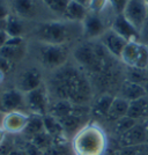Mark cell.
I'll list each match as a JSON object with an SVG mask.
<instances>
[{"mask_svg": "<svg viewBox=\"0 0 148 155\" xmlns=\"http://www.w3.org/2000/svg\"><path fill=\"white\" fill-rule=\"evenodd\" d=\"M136 123V120L133 119V118H131L129 116H125L120 118L119 120H117L116 122V126H115V130H116V132L120 136L123 133H125V132H127L129 130H131L133 126H134Z\"/></svg>", "mask_w": 148, "mask_h": 155, "instance_id": "f546056e", "label": "cell"}, {"mask_svg": "<svg viewBox=\"0 0 148 155\" xmlns=\"http://www.w3.org/2000/svg\"><path fill=\"white\" fill-rule=\"evenodd\" d=\"M29 117L27 114L21 111H11L7 112L1 120V127L5 130L6 133L11 134H19L23 133L29 122Z\"/></svg>", "mask_w": 148, "mask_h": 155, "instance_id": "ba28073f", "label": "cell"}, {"mask_svg": "<svg viewBox=\"0 0 148 155\" xmlns=\"http://www.w3.org/2000/svg\"><path fill=\"white\" fill-rule=\"evenodd\" d=\"M43 124H44V131L46 133H49L53 139L63 136L64 129H63L58 118L48 114V115L43 116Z\"/></svg>", "mask_w": 148, "mask_h": 155, "instance_id": "603a6c76", "label": "cell"}, {"mask_svg": "<svg viewBox=\"0 0 148 155\" xmlns=\"http://www.w3.org/2000/svg\"><path fill=\"white\" fill-rule=\"evenodd\" d=\"M42 84H43L42 75L37 68H29V70L23 71L18 79L19 91L23 94H27L29 91L38 88Z\"/></svg>", "mask_w": 148, "mask_h": 155, "instance_id": "4fadbf2b", "label": "cell"}, {"mask_svg": "<svg viewBox=\"0 0 148 155\" xmlns=\"http://www.w3.org/2000/svg\"><path fill=\"white\" fill-rule=\"evenodd\" d=\"M8 16H9V11H8L6 2L4 0H0V21L5 22Z\"/></svg>", "mask_w": 148, "mask_h": 155, "instance_id": "d590c367", "label": "cell"}, {"mask_svg": "<svg viewBox=\"0 0 148 155\" xmlns=\"http://www.w3.org/2000/svg\"><path fill=\"white\" fill-rule=\"evenodd\" d=\"M68 50L65 44H44L39 50L41 64L48 70H58L67 63Z\"/></svg>", "mask_w": 148, "mask_h": 155, "instance_id": "5b68a950", "label": "cell"}, {"mask_svg": "<svg viewBox=\"0 0 148 155\" xmlns=\"http://www.w3.org/2000/svg\"><path fill=\"white\" fill-rule=\"evenodd\" d=\"M108 2L110 4V6L112 7V9L115 11V13L123 14L125 8L129 4V0H108Z\"/></svg>", "mask_w": 148, "mask_h": 155, "instance_id": "836d02e7", "label": "cell"}, {"mask_svg": "<svg viewBox=\"0 0 148 155\" xmlns=\"http://www.w3.org/2000/svg\"><path fill=\"white\" fill-rule=\"evenodd\" d=\"M44 131V124H43V117L37 115H31L29 117V122L27 124V127L23 133L32 138L34 136Z\"/></svg>", "mask_w": 148, "mask_h": 155, "instance_id": "4316f807", "label": "cell"}, {"mask_svg": "<svg viewBox=\"0 0 148 155\" xmlns=\"http://www.w3.org/2000/svg\"><path fill=\"white\" fill-rule=\"evenodd\" d=\"M129 104L130 102H127L126 100H124L122 97H115L113 102L111 104L109 112L107 115V119L110 122H115L119 120L123 117L127 116V110H129Z\"/></svg>", "mask_w": 148, "mask_h": 155, "instance_id": "d6986e66", "label": "cell"}, {"mask_svg": "<svg viewBox=\"0 0 148 155\" xmlns=\"http://www.w3.org/2000/svg\"><path fill=\"white\" fill-rule=\"evenodd\" d=\"M79 105L77 104H73L70 101H66V100H57L50 107V111L49 114L52 115L53 117L61 119L65 117L70 116L72 114H74L77 110Z\"/></svg>", "mask_w": 148, "mask_h": 155, "instance_id": "e0dca14e", "label": "cell"}, {"mask_svg": "<svg viewBox=\"0 0 148 155\" xmlns=\"http://www.w3.org/2000/svg\"><path fill=\"white\" fill-rule=\"evenodd\" d=\"M9 38H11V37L8 36V34L6 32V30H5L4 28H0V50L6 45Z\"/></svg>", "mask_w": 148, "mask_h": 155, "instance_id": "8d00e7d4", "label": "cell"}, {"mask_svg": "<svg viewBox=\"0 0 148 155\" xmlns=\"http://www.w3.org/2000/svg\"><path fill=\"white\" fill-rule=\"evenodd\" d=\"M108 4H109L108 0H90V5L88 9H90V12H93V13L100 14L103 12Z\"/></svg>", "mask_w": 148, "mask_h": 155, "instance_id": "d6a6232c", "label": "cell"}, {"mask_svg": "<svg viewBox=\"0 0 148 155\" xmlns=\"http://www.w3.org/2000/svg\"><path fill=\"white\" fill-rule=\"evenodd\" d=\"M115 155H148V143L132 147H120Z\"/></svg>", "mask_w": 148, "mask_h": 155, "instance_id": "f1b7e54d", "label": "cell"}, {"mask_svg": "<svg viewBox=\"0 0 148 155\" xmlns=\"http://www.w3.org/2000/svg\"><path fill=\"white\" fill-rule=\"evenodd\" d=\"M146 143H148V134L146 126L142 124H135L131 130L119 136L120 147H132Z\"/></svg>", "mask_w": 148, "mask_h": 155, "instance_id": "30bf717a", "label": "cell"}, {"mask_svg": "<svg viewBox=\"0 0 148 155\" xmlns=\"http://www.w3.org/2000/svg\"><path fill=\"white\" fill-rule=\"evenodd\" d=\"M145 1V4H146V6H147V8H148V0H143Z\"/></svg>", "mask_w": 148, "mask_h": 155, "instance_id": "f6af8a7d", "label": "cell"}, {"mask_svg": "<svg viewBox=\"0 0 148 155\" xmlns=\"http://www.w3.org/2000/svg\"><path fill=\"white\" fill-rule=\"evenodd\" d=\"M25 103V94L19 89H9L2 93L0 97V107L5 112L19 111V109Z\"/></svg>", "mask_w": 148, "mask_h": 155, "instance_id": "5bb4252c", "label": "cell"}, {"mask_svg": "<svg viewBox=\"0 0 148 155\" xmlns=\"http://www.w3.org/2000/svg\"><path fill=\"white\" fill-rule=\"evenodd\" d=\"M88 12L87 7L82 6L80 4H77L73 0H70L68 6L66 8V12L64 14V18L68 21H74V22H84L86 19Z\"/></svg>", "mask_w": 148, "mask_h": 155, "instance_id": "ffe728a7", "label": "cell"}, {"mask_svg": "<svg viewBox=\"0 0 148 155\" xmlns=\"http://www.w3.org/2000/svg\"><path fill=\"white\" fill-rule=\"evenodd\" d=\"M123 15L140 31L148 16V8L143 0H129Z\"/></svg>", "mask_w": 148, "mask_h": 155, "instance_id": "52a82bcc", "label": "cell"}, {"mask_svg": "<svg viewBox=\"0 0 148 155\" xmlns=\"http://www.w3.org/2000/svg\"><path fill=\"white\" fill-rule=\"evenodd\" d=\"M9 70H11V61L8 59L0 56V71L4 72V73H7Z\"/></svg>", "mask_w": 148, "mask_h": 155, "instance_id": "74e56055", "label": "cell"}, {"mask_svg": "<svg viewBox=\"0 0 148 155\" xmlns=\"http://www.w3.org/2000/svg\"><path fill=\"white\" fill-rule=\"evenodd\" d=\"M30 141L37 148H39L42 152H44V153L53 146V138L49 133H46L45 131H43V132H41L38 134H36V136H34L32 138H30Z\"/></svg>", "mask_w": 148, "mask_h": 155, "instance_id": "83f0119b", "label": "cell"}, {"mask_svg": "<svg viewBox=\"0 0 148 155\" xmlns=\"http://www.w3.org/2000/svg\"><path fill=\"white\" fill-rule=\"evenodd\" d=\"M4 29L9 37H22V34L25 32V25L18 16L9 15L5 21Z\"/></svg>", "mask_w": 148, "mask_h": 155, "instance_id": "7402d4cb", "label": "cell"}, {"mask_svg": "<svg viewBox=\"0 0 148 155\" xmlns=\"http://www.w3.org/2000/svg\"><path fill=\"white\" fill-rule=\"evenodd\" d=\"M73 1H75V2L80 4V5H82V6L87 7V8H89L90 0H73Z\"/></svg>", "mask_w": 148, "mask_h": 155, "instance_id": "60d3db41", "label": "cell"}, {"mask_svg": "<svg viewBox=\"0 0 148 155\" xmlns=\"http://www.w3.org/2000/svg\"><path fill=\"white\" fill-rule=\"evenodd\" d=\"M25 50H26V46L22 37H11L6 45L0 50V56L8 59L9 61L18 60L23 57Z\"/></svg>", "mask_w": 148, "mask_h": 155, "instance_id": "9a60e30c", "label": "cell"}, {"mask_svg": "<svg viewBox=\"0 0 148 155\" xmlns=\"http://www.w3.org/2000/svg\"><path fill=\"white\" fill-rule=\"evenodd\" d=\"M143 88H145V91H146V93H147V96H148V77H147V79H146V81L143 82Z\"/></svg>", "mask_w": 148, "mask_h": 155, "instance_id": "b9f144b4", "label": "cell"}, {"mask_svg": "<svg viewBox=\"0 0 148 155\" xmlns=\"http://www.w3.org/2000/svg\"><path fill=\"white\" fill-rule=\"evenodd\" d=\"M105 31H107L105 23L100 16V14H95L93 12L87 14L86 19L82 22V32L86 38L91 39L101 37Z\"/></svg>", "mask_w": 148, "mask_h": 155, "instance_id": "8fae6325", "label": "cell"}, {"mask_svg": "<svg viewBox=\"0 0 148 155\" xmlns=\"http://www.w3.org/2000/svg\"><path fill=\"white\" fill-rule=\"evenodd\" d=\"M77 110L74 114L70 115V116L59 119V122L61 124L64 131H66V132H75L77 133V131L81 129L80 125H81V122H82V117H81L82 114H77Z\"/></svg>", "mask_w": 148, "mask_h": 155, "instance_id": "484cf974", "label": "cell"}, {"mask_svg": "<svg viewBox=\"0 0 148 155\" xmlns=\"http://www.w3.org/2000/svg\"><path fill=\"white\" fill-rule=\"evenodd\" d=\"M73 56L81 68L90 73L101 74L108 71V51L102 43L84 42L75 48Z\"/></svg>", "mask_w": 148, "mask_h": 155, "instance_id": "3957f363", "label": "cell"}, {"mask_svg": "<svg viewBox=\"0 0 148 155\" xmlns=\"http://www.w3.org/2000/svg\"><path fill=\"white\" fill-rule=\"evenodd\" d=\"M127 116L135 119L136 122L148 118V96L130 102Z\"/></svg>", "mask_w": 148, "mask_h": 155, "instance_id": "ac0fdd59", "label": "cell"}, {"mask_svg": "<svg viewBox=\"0 0 148 155\" xmlns=\"http://www.w3.org/2000/svg\"><path fill=\"white\" fill-rule=\"evenodd\" d=\"M71 28L64 22L52 21L42 23L36 29L37 38L44 44H65L71 41Z\"/></svg>", "mask_w": 148, "mask_h": 155, "instance_id": "277c9868", "label": "cell"}, {"mask_svg": "<svg viewBox=\"0 0 148 155\" xmlns=\"http://www.w3.org/2000/svg\"><path fill=\"white\" fill-rule=\"evenodd\" d=\"M133 68H138V70H147L148 68V45L140 43L138 59H136V63Z\"/></svg>", "mask_w": 148, "mask_h": 155, "instance_id": "1f68e13d", "label": "cell"}, {"mask_svg": "<svg viewBox=\"0 0 148 155\" xmlns=\"http://www.w3.org/2000/svg\"><path fill=\"white\" fill-rule=\"evenodd\" d=\"M145 126H146V132H147V134H148V120H147V123L145 124Z\"/></svg>", "mask_w": 148, "mask_h": 155, "instance_id": "ee69618b", "label": "cell"}, {"mask_svg": "<svg viewBox=\"0 0 148 155\" xmlns=\"http://www.w3.org/2000/svg\"><path fill=\"white\" fill-rule=\"evenodd\" d=\"M108 139L104 130L95 123L82 126L72 140L74 155H104Z\"/></svg>", "mask_w": 148, "mask_h": 155, "instance_id": "7a4b0ae2", "label": "cell"}, {"mask_svg": "<svg viewBox=\"0 0 148 155\" xmlns=\"http://www.w3.org/2000/svg\"><path fill=\"white\" fill-rule=\"evenodd\" d=\"M145 96H147V93L142 84L130 81V80H125L123 82L120 87V97L126 100L127 102H132Z\"/></svg>", "mask_w": 148, "mask_h": 155, "instance_id": "2e32d148", "label": "cell"}, {"mask_svg": "<svg viewBox=\"0 0 148 155\" xmlns=\"http://www.w3.org/2000/svg\"><path fill=\"white\" fill-rule=\"evenodd\" d=\"M6 134L7 133L5 132V130L0 126V146L2 145V142L6 140Z\"/></svg>", "mask_w": 148, "mask_h": 155, "instance_id": "ab89813d", "label": "cell"}, {"mask_svg": "<svg viewBox=\"0 0 148 155\" xmlns=\"http://www.w3.org/2000/svg\"><path fill=\"white\" fill-rule=\"evenodd\" d=\"M25 103L32 115L42 117L49 114L51 107L49 102L48 91L43 84L38 88L25 94Z\"/></svg>", "mask_w": 148, "mask_h": 155, "instance_id": "8992f818", "label": "cell"}, {"mask_svg": "<svg viewBox=\"0 0 148 155\" xmlns=\"http://www.w3.org/2000/svg\"><path fill=\"white\" fill-rule=\"evenodd\" d=\"M139 49H140V42H127L126 46L123 50L120 59L130 68H133L135 66L139 54Z\"/></svg>", "mask_w": 148, "mask_h": 155, "instance_id": "44dd1931", "label": "cell"}, {"mask_svg": "<svg viewBox=\"0 0 148 155\" xmlns=\"http://www.w3.org/2000/svg\"><path fill=\"white\" fill-rule=\"evenodd\" d=\"M50 91L58 100H66L77 105H84L91 98L88 78L73 65L61 66L50 78Z\"/></svg>", "mask_w": 148, "mask_h": 155, "instance_id": "6da1fadb", "label": "cell"}, {"mask_svg": "<svg viewBox=\"0 0 148 155\" xmlns=\"http://www.w3.org/2000/svg\"><path fill=\"white\" fill-rule=\"evenodd\" d=\"M111 29L127 42H140V31L123 14L116 15Z\"/></svg>", "mask_w": 148, "mask_h": 155, "instance_id": "9c48e42d", "label": "cell"}, {"mask_svg": "<svg viewBox=\"0 0 148 155\" xmlns=\"http://www.w3.org/2000/svg\"><path fill=\"white\" fill-rule=\"evenodd\" d=\"M44 4L51 9L52 12L60 15H64L66 8L68 6L70 0H43Z\"/></svg>", "mask_w": 148, "mask_h": 155, "instance_id": "4dcf8cb0", "label": "cell"}, {"mask_svg": "<svg viewBox=\"0 0 148 155\" xmlns=\"http://www.w3.org/2000/svg\"><path fill=\"white\" fill-rule=\"evenodd\" d=\"M101 43L111 56L120 58L123 50L127 44V41L123 38L122 36H119L112 29H108L101 36Z\"/></svg>", "mask_w": 148, "mask_h": 155, "instance_id": "7c38bea8", "label": "cell"}, {"mask_svg": "<svg viewBox=\"0 0 148 155\" xmlns=\"http://www.w3.org/2000/svg\"><path fill=\"white\" fill-rule=\"evenodd\" d=\"M4 79H5V73L4 72L0 71V84H2V81H4Z\"/></svg>", "mask_w": 148, "mask_h": 155, "instance_id": "7bdbcfd3", "label": "cell"}, {"mask_svg": "<svg viewBox=\"0 0 148 155\" xmlns=\"http://www.w3.org/2000/svg\"><path fill=\"white\" fill-rule=\"evenodd\" d=\"M113 100H115V96L111 94H103L102 96L98 97V100L94 104V108H93L94 115L98 117H107Z\"/></svg>", "mask_w": 148, "mask_h": 155, "instance_id": "d4e9b609", "label": "cell"}, {"mask_svg": "<svg viewBox=\"0 0 148 155\" xmlns=\"http://www.w3.org/2000/svg\"><path fill=\"white\" fill-rule=\"evenodd\" d=\"M8 155H28L23 148H14Z\"/></svg>", "mask_w": 148, "mask_h": 155, "instance_id": "f35d334b", "label": "cell"}, {"mask_svg": "<svg viewBox=\"0 0 148 155\" xmlns=\"http://www.w3.org/2000/svg\"><path fill=\"white\" fill-rule=\"evenodd\" d=\"M140 43L148 45V16L140 30Z\"/></svg>", "mask_w": 148, "mask_h": 155, "instance_id": "e575fe53", "label": "cell"}, {"mask_svg": "<svg viewBox=\"0 0 148 155\" xmlns=\"http://www.w3.org/2000/svg\"><path fill=\"white\" fill-rule=\"evenodd\" d=\"M13 7L16 14L22 18H31L36 13V4L34 0H13Z\"/></svg>", "mask_w": 148, "mask_h": 155, "instance_id": "cb8c5ba5", "label": "cell"}]
</instances>
